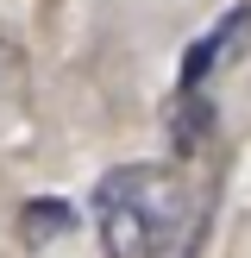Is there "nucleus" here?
I'll list each match as a JSON object with an SVG mask.
<instances>
[{
  "instance_id": "nucleus-1",
  "label": "nucleus",
  "mask_w": 251,
  "mask_h": 258,
  "mask_svg": "<svg viewBox=\"0 0 251 258\" xmlns=\"http://www.w3.org/2000/svg\"><path fill=\"white\" fill-rule=\"evenodd\" d=\"M195 183L170 164H119L94 183V239L107 258H170L195 233Z\"/></svg>"
},
{
  "instance_id": "nucleus-2",
  "label": "nucleus",
  "mask_w": 251,
  "mask_h": 258,
  "mask_svg": "<svg viewBox=\"0 0 251 258\" xmlns=\"http://www.w3.org/2000/svg\"><path fill=\"white\" fill-rule=\"evenodd\" d=\"M245 44H251V0H238L207 38H195V44L182 50V88H207V76L220 70V63H232Z\"/></svg>"
},
{
  "instance_id": "nucleus-3",
  "label": "nucleus",
  "mask_w": 251,
  "mask_h": 258,
  "mask_svg": "<svg viewBox=\"0 0 251 258\" xmlns=\"http://www.w3.org/2000/svg\"><path fill=\"white\" fill-rule=\"evenodd\" d=\"M32 126V82H25V50L0 44V151H7V133L25 139Z\"/></svg>"
},
{
  "instance_id": "nucleus-4",
  "label": "nucleus",
  "mask_w": 251,
  "mask_h": 258,
  "mask_svg": "<svg viewBox=\"0 0 251 258\" xmlns=\"http://www.w3.org/2000/svg\"><path fill=\"white\" fill-rule=\"evenodd\" d=\"M170 145L182 151V158H195L201 145L213 139V101L201 95V88H182V101H176V113H170Z\"/></svg>"
},
{
  "instance_id": "nucleus-5",
  "label": "nucleus",
  "mask_w": 251,
  "mask_h": 258,
  "mask_svg": "<svg viewBox=\"0 0 251 258\" xmlns=\"http://www.w3.org/2000/svg\"><path fill=\"white\" fill-rule=\"evenodd\" d=\"M69 227H75V208H69V202H57V196H38V202H25V208H19V239H25L32 252L50 246V239H63Z\"/></svg>"
}]
</instances>
